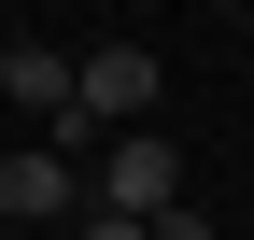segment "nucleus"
<instances>
[{
  "instance_id": "5",
  "label": "nucleus",
  "mask_w": 254,
  "mask_h": 240,
  "mask_svg": "<svg viewBox=\"0 0 254 240\" xmlns=\"http://www.w3.org/2000/svg\"><path fill=\"white\" fill-rule=\"evenodd\" d=\"M141 240H212V212H198V198H170V212H155Z\"/></svg>"
},
{
  "instance_id": "6",
  "label": "nucleus",
  "mask_w": 254,
  "mask_h": 240,
  "mask_svg": "<svg viewBox=\"0 0 254 240\" xmlns=\"http://www.w3.org/2000/svg\"><path fill=\"white\" fill-rule=\"evenodd\" d=\"M71 240H141V226H113V212H85V226H71Z\"/></svg>"
},
{
  "instance_id": "4",
  "label": "nucleus",
  "mask_w": 254,
  "mask_h": 240,
  "mask_svg": "<svg viewBox=\"0 0 254 240\" xmlns=\"http://www.w3.org/2000/svg\"><path fill=\"white\" fill-rule=\"evenodd\" d=\"M0 99H28V113H57V127H71L85 57H57V43H0Z\"/></svg>"
},
{
  "instance_id": "7",
  "label": "nucleus",
  "mask_w": 254,
  "mask_h": 240,
  "mask_svg": "<svg viewBox=\"0 0 254 240\" xmlns=\"http://www.w3.org/2000/svg\"><path fill=\"white\" fill-rule=\"evenodd\" d=\"M0 240H14V226H0Z\"/></svg>"
},
{
  "instance_id": "2",
  "label": "nucleus",
  "mask_w": 254,
  "mask_h": 240,
  "mask_svg": "<svg viewBox=\"0 0 254 240\" xmlns=\"http://www.w3.org/2000/svg\"><path fill=\"white\" fill-rule=\"evenodd\" d=\"M85 212H113V226H155V212H170V141H155V127L99 141V170H85Z\"/></svg>"
},
{
  "instance_id": "1",
  "label": "nucleus",
  "mask_w": 254,
  "mask_h": 240,
  "mask_svg": "<svg viewBox=\"0 0 254 240\" xmlns=\"http://www.w3.org/2000/svg\"><path fill=\"white\" fill-rule=\"evenodd\" d=\"M155 113V43H85V99H71V127L85 141H127Z\"/></svg>"
},
{
  "instance_id": "3",
  "label": "nucleus",
  "mask_w": 254,
  "mask_h": 240,
  "mask_svg": "<svg viewBox=\"0 0 254 240\" xmlns=\"http://www.w3.org/2000/svg\"><path fill=\"white\" fill-rule=\"evenodd\" d=\"M0 226H85V170L57 156H0Z\"/></svg>"
}]
</instances>
